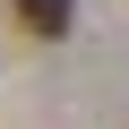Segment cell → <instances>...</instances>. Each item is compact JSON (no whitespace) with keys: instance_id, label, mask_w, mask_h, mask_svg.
<instances>
[{"instance_id":"6da1fadb","label":"cell","mask_w":129,"mask_h":129,"mask_svg":"<svg viewBox=\"0 0 129 129\" xmlns=\"http://www.w3.org/2000/svg\"><path fill=\"white\" fill-rule=\"evenodd\" d=\"M26 35H69V0H9Z\"/></svg>"}]
</instances>
